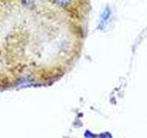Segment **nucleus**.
Segmentation results:
<instances>
[{
  "label": "nucleus",
  "instance_id": "obj_1",
  "mask_svg": "<svg viewBox=\"0 0 147 138\" xmlns=\"http://www.w3.org/2000/svg\"><path fill=\"white\" fill-rule=\"evenodd\" d=\"M90 0H0V91L50 87L79 60Z\"/></svg>",
  "mask_w": 147,
  "mask_h": 138
}]
</instances>
